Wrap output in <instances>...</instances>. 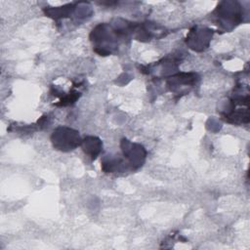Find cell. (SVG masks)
<instances>
[{
    "mask_svg": "<svg viewBox=\"0 0 250 250\" xmlns=\"http://www.w3.org/2000/svg\"><path fill=\"white\" fill-rule=\"evenodd\" d=\"M79 141L78 133L65 127L58 128L54 131L52 136L54 146L61 150H70L75 148L80 144Z\"/></svg>",
    "mask_w": 250,
    "mask_h": 250,
    "instance_id": "cell-1",
    "label": "cell"
},
{
    "mask_svg": "<svg viewBox=\"0 0 250 250\" xmlns=\"http://www.w3.org/2000/svg\"><path fill=\"white\" fill-rule=\"evenodd\" d=\"M83 147L86 153L90 154L92 158H95L101 150V142L96 138L90 137L85 139V141L83 142Z\"/></svg>",
    "mask_w": 250,
    "mask_h": 250,
    "instance_id": "cell-2",
    "label": "cell"
}]
</instances>
